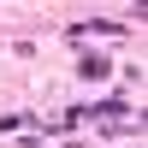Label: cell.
<instances>
[{"label":"cell","mask_w":148,"mask_h":148,"mask_svg":"<svg viewBox=\"0 0 148 148\" xmlns=\"http://www.w3.org/2000/svg\"><path fill=\"white\" fill-rule=\"evenodd\" d=\"M77 71H83V77H107V59H101V53H83Z\"/></svg>","instance_id":"7a4b0ae2"},{"label":"cell","mask_w":148,"mask_h":148,"mask_svg":"<svg viewBox=\"0 0 148 148\" xmlns=\"http://www.w3.org/2000/svg\"><path fill=\"white\" fill-rule=\"evenodd\" d=\"M89 113H95V119H130V101H119V95H113V101H95Z\"/></svg>","instance_id":"6da1fadb"}]
</instances>
